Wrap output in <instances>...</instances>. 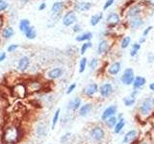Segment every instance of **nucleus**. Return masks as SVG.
<instances>
[{
	"label": "nucleus",
	"instance_id": "obj_1",
	"mask_svg": "<svg viewBox=\"0 0 154 144\" xmlns=\"http://www.w3.org/2000/svg\"><path fill=\"white\" fill-rule=\"evenodd\" d=\"M135 79V74L134 70L132 68H126L120 77V81L125 86H130L133 84V81Z\"/></svg>",
	"mask_w": 154,
	"mask_h": 144
},
{
	"label": "nucleus",
	"instance_id": "obj_47",
	"mask_svg": "<svg viewBox=\"0 0 154 144\" xmlns=\"http://www.w3.org/2000/svg\"><path fill=\"white\" fill-rule=\"evenodd\" d=\"M148 1V3L150 4V5H152V6H154V0H147Z\"/></svg>",
	"mask_w": 154,
	"mask_h": 144
},
{
	"label": "nucleus",
	"instance_id": "obj_45",
	"mask_svg": "<svg viewBox=\"0 0 154 144\" xmlns=\"http://www.w3.org/2000/svg\"><path fill=\"white\" fill-rule=\"evenodd\" d=\"M146 38L142 37L141 38H140V40H139V44H142V43H143L144 41H146Z\"/></svg>",
	"mask_w": 154,
	"mask_h": 144
},
{
	"label": "nucleus",
	"instance_id": "obj_35",
	"mask_svg": "<svg viewBox=\"0 0 154 144\" xmlns=\"http://www.w3.org/2000/svg\"><path fill=\"white\" fill-rule=\"evenodd\" d=\"M98 65V59H96V58H94V59H91V61L90 62V67L91 70H94L96 67Z\"/></svg>",
	"mask_w": 154,
	"mask_h": 144
},
{
	"label": "nucleus",
	"instance_id": "obj_28",
	"mask_svg": "<svg viewBox=\"0 0 154 144\" xmlns=\"http://www.w3.org/2000/svg\"><path fill=\"white\" fill-rule=\"evenodd\" d=\"M47 134V129L45 126L43 125H38V128H37V134L38 136V137H45Z\"/></svg>",
	"mask_w": 154,
	"mask_h": 144
},
{
	"label": "nucleus",
	"instance_id": "obj_21",
	"mask_svg": "<svg viewBox=\"0 0 154 144\" xmlns=\"http://www.w3.org/2000/svg\"><path fill=\"white\" fill-rule=\"evenodd\" d=\"M124 126H125V120H124V118L119 119L117 124H116V126L114 127V133L115 134H119L120 132L122 131V129L124 128Z\"/></svg>",
	"mask_w": 154,
	"mask_h": 144
},
{
	"label": "nucleus",
	"instance_id": "obj_36",
	"mask_svg": "<svg viewBox=\"0 0 154 144\" xmlns=\"http://www.w3.org/2000/svg\"><path fill=\"white\" fill-rule=\"evenodd\" d=\"M8 8V3L5 0H0V12L5 11Z\"/></svg>",
	"mask_w": 154,
	"mask_h": 144
},
{
	"label": "nucleus",
	"instance_id": "obj_8",
	"mask_svg": "<svg viewBox=\"0 0 154 144\" xmlns=\"http://www.w3.org/2000/svg\"><path fill=\"white\" fill-rule=\"evenodd\" d=\"M146 79L144 78V77L137 76V77H135L132 85H133L134 89H140L141 88H143L144 85H146Z\"/></svg>",
	"mask_w": 154,
	"mask_h": 144
},
{
	"label": "nucleus",
	"instance_id": "obj_49",
	"mask_svg": "<svg viewBox=\"0 0 154 144\" xmlns=\"http://www.w3.org/2000/svg\"><path fill=\"white\" fill-rule=\"evenodd\" d=\"M152 105L154 106V97H153V99H152Z\"/></svg>",
	"mask_w": 154,
	"mask_h": 144
},
{
	"label": "nucleus",
	"instance_id": "obj_27",
	"mask_svg": "<svg viewBox=\"0 0 154 144\" xmlns=\"http://www.w3.org/2000/svg\"><path fill=\"white\" fill-rule=\"evenodd\" d=\"M123 104L125 107H131L135 103H136V98H133L132 96H126V97L123 98Z\"/></svg>",
	"mask_w": 154,
	"mask_h": 144
},
{
	"label": "nucleus",
	"instance_id": "obj_41",
	"mask_svg": "<svg viewBox=\"0 0 154 144\" xmlns=\"http://www.w3.org/2000/svg\"><path fill=\"white\" fill-rule=\"evenodd\" d=\"M81 25L80 24H75V25L73 26V32L74 33H78V32H80L81 31Z\"/></svg>",
	"mask_w": 154,
	"mask_h": 144
},
{
	"label": "nucleus",
	"instance_id": "obj_13",
	"mask_svg": "<svg viewBox=\"0 0 154 144\" xmlns=\"http://www.w3.org/2000/svg\"><path fill=\"white\" fill-rule=\"evenodd\" d=\"M142 12V9L140 6H132L131 8H130L128 10V12H127V16L130 17V18H134V17H137L140 14H141Z\"/></svg>",
	"mask_w": 154,
	"mask_h": 144
},
{
	"label": "nucleus",
	"instance_id": "obj_48",
	"mask_svg": "<svg viewBox=\"0 0 154 144\" xmlns=\"http://www.w3.org/2000/svg\"><path fill=\"white\" fill-rule=\"evenodd\" d=\"M2 25H3V21H2V19H1V18H0V29H1Z\"/></svg>",
	"mask_w": 154,
	"mask_h": 144
},
{
	"label": "nucleus",
	"instance_id": "obj_12",
	"mask_svg": "<svg viewBox=\"0 0 154 144\" xmlns=\"http://www.w3.org/2000/svg\"><path fill=\"white\" fill-rule=\"evenodd\" d=\"M62 75H63V69L61 67H55V68L51 69L49 72H48V77L52 80L60 78Z\"/></svg>",
	"mask_w": 154,
	"mask_h": 144
},
{
	"label": "nucleus",
	"instance_id": "obj_46",
	"mask_svg": "<svg viewBox=\"0 0 154 144\" xmlns=\"http://www.w3.org/2000/svg\"><path fill=\"white\" fill-rule=\"evenodd\" d=\"M149 88H150V90L154 91V82H153V83H151L150 85H149Z\"/></svg>",
	"mask_w": 154,
	"mask_h": 144
},
{
	"label": "nucleus",
	"instance_id": "obj_6",
	"mask_svg": "<svg viewBox=\"0 0 154 144\" xmlns=\"http://www.w3.org/2000/svg\"><path fill=\"white\" fill-rule=\"evenodd\" d=\"M117 110H118V107L116 105H112V106H110V107L106 108L102 115H101V119H102L103 121H105L106 119L115 116V114L117 113Z\"/></svg>",
	"mask_w": 154,
	"mask_h": 144
},
{
	"label": "nucleus",
	"instance_id": "obj_15",
	"mask_svg": "<svg viewBox=\"0 0 154 144\" xmlns=\"http://www.w3.org/2000/svg\"><path fill=\"white\" fill-rule=\"evenodd\" d=\"M91 7V3L90 2H85V1H82V2H78L75 4V10L77 11H80V12H85V11H89Z\"/></svg>",
	"mask_w": 154,
	"mask_h": 144
},
{
	"label": "nucleus",
	"instance_id": "obj_5",
	"mask_svg": "<svg viewBox=\"0 0 154 144\" xmlns=\"http://www.w3.org/2000/svg\"><path fill=\"white\" fill-rule=\"evenodd\" d=\"M75 21H76V14L74 11H69L64 16V17H63V24L65 26H70Z\"/></svg>",
	"mask_w": 154,
	"mask_h": 144
},
{
	"label": "nucleus",
	"instance_id": "obj_32",
	"mask_svg": "<svg viewBox=\"0 0 154 144\" xmlns=\"http://www.w3.org/2000/svg\"><path fill=\"white\" fill-rule=\"evenodd\" d=\"M130 42H131V38H130V37H125L123 40H122V44H120V46H122V48H123V49H125V48H127L129 46Z\"/></svg>",
	"mask_w": 154,
	"mask_h": 144
},
{
	"label": "nucleus",
	"instance_id": "obj_34",
	"mask_svg": "<svg viewBox=\"0 0 154 144\" xmlns=\"http://www.w3.org/2000/svg\"><path fill=\"white\" fill-rule=\"evenodd\" d=\"M91 42H85L84 44H82V47H81V54L83 55V54H85L86 53V51L89 49V48H91Z\"/></svg>",
	"mask_w": 154,
	"mask_h": 144
},
{
	"label": "nucleus",
	"instance_id": "obj_3",
	"mask_svg": "<svg viewBox=\"0 0 154 144\" xmlns=\"http://www.w3.org/2000/svg\"><path fill=\"white\" fill-rule=\"evenodd\" d=\"M91 136L95 141H101L105 137V132L101 127L96 126V127H94L93 129H91Z\"/></svg>",
	"mask_w": 154,
	"mask_h": 144
},
{
	"label": "nucleus",
	"instance_id": "obj_19",
	"mask_svg": "<svg viewBox=\"0 0 154 144\" xmlns=\"http://www.w3.org/2000/svg\"><path fill=\"white\" fill-rule=\"evenodd\" d=\"M63 7H64V3L63 2H55L51 7V12L53 13V14H60Z\"/></svg>",
	"mask_w": 154,
	"mask_h": 144
},
{
	"label": "nucleus",
	"instance_id": "obj_18",
	"mask_svg": "<svg viewBox=\"0 0 154 144\" xmlns=\"http://www.w3.org/2000/svg\"><path fill=\"white\" fill-rule=\"evenodd\" d=\"M109 49V43L107 40H101L99 42V44L97 46V53L99 55L104 54L105 52H107V50Z\"/></svg>",
	"mask_w": 154,
	"mask_h": 144
},
{
	"label": "nucleus",
	"instance_id": "obj_50",
	"mask_svg": "<svg viewBox=\"0 0 154 144\" xmlns=\"http://www.w3.org/2000/svg\"><path fill=\"white\" fill-rule=\"evenodd\" d=\"M21 1H23V2H27V1H29V0H21Z\"/></svg>",
	"mask_w": 154,
	"mask_h": 144
},
{
	"label": "nucleus",
	"instance_id": "obj_44",
	"mask_svg": "<svg viewBox=\"0 0 154 144\" xmlns=\"http://www.w3.org/2000/svg\"><path fill=\"white\" fill-rule=\"evenodd\" d=\"M45 8H46V4L45 3H42L40 5V7H38V10H40V11H42V10L45 9Z\"/></svg>",
	"mask_w": 154,
	"mask_h": 144
},
{
	"label": "nucleus",
	"instance_id": "obj_20",
	"mask_svg": "<svg viewBox=\"0 0 154 144\" xmlns=\"http://www.w3.org/2000/svg\"><path fill=\"white\" fill-rule=\"evenodd\" d=\"M24 34H25V37L27 38H29V40H34V38H36L37 36V32H36V29L34 26H30L27 30L24 32Z\"/></svg>",
	"mask_w": 154,
	"mask_h": 144
},
{
	"label": "nucleus",
	"instance_id": "obj_26",
	"mask_svg": "<svg viewBox=\"0 0 154 144\" xmlns=\"http://www.w3.org/2000/svg\"><path fill=\"white\" fill-rule=\"evenodd\" d=\"M117 122H118V117L117 116H112V117H110V118L105 120L106 126H107L108 128H110V129H113L116 126Z\"/></svg>",
	"mask_w": 154,
	"mask_h": 144
},
{
	"label": "nucleus",
	"instance_id": "obj_37",
	"mask_svg": "<svg viewBox=\"0 0 154 144\" xmlns=\"http://www.w3.org/2000/svg\"><path fill=\"white\" fill-rule=\"evenodd\" d=\"M114 2H115V0H107L103 6V10H107L110 6H112Z\"/></svg>",
	"mask_w": 154,
	"mask_h": 144
},
{
	"label": "nucleus",
	"instance_id": "obj_39",
	"mask_svg": "<svg viewBox=\"0 0 154 144\" xmlns=\"http://www.w3.org/2000/svg\"><path fill=\"white\" fill-rule=\"evenodd\" d=\"M18 45L17 44H11L9 47H8V52H14L17 49Z\"/></svg>",
	"mask_w": 154,
	"mask_h": 144
},
{
	"label": "nucleus",
	"instance_id": "obj_2",
	"mask_svg": "<svg viewBox=\"0 0 154 144\" xmlns=\"http://www.w3.org/2000/svg\"><path fill=\"white\" fill-rule=\"evenodd\" d=\"M152 99L150 98H146L143 101V103L141 105V107H140V112H141L142 115L143 116H146L152 110Z\"/></svg>",
	"mask_w": 154,
	"mask_h": 144
},
{
	"label": "nucleus",
	"instance_id": "obj_24",
	"mask_svg": "<svg viewBox=\"0 0 154 144\" xmlns=\"http://www.w3.org/2000/svg\"><path fill=\"white\" fill-rule=\"evenodd\" d=\"M93 38V34L91 32H87L82 34V35H79L76 37V40L77 41H85V40H90L91 38Z\"/></svg>",
	"mask_w": 154,
	"mask_h": 144
},
{
	"label": "nucleus",
	"instance_id": "obj_43",
	"mask_svg": "<svg viewBox=\"0 0 154 144\" xmlns=\"http://www.w3.org/2000/svg\"><path fill=\"white\" fill-rule=\"evenodd\" d=\"M5 59H6V53H1L0 54V62H2Z\"/></svg>",
	"mask_w": 154,
	"mask_h": 144
},
{
	"label": "nucleus",
	"instance_id": "obj_25",
	"mask_svg": "<svg viewBox=\"0 0 154 144\" xmlns=\"http://www.w3.org/2000/svg\"><path fill=\"white\" fill-rule=\"evenodd\" d=\"M19 30H20L21 32H25L27 29L30 27V21L28 20V19H21L20 21H19Z\"/></svg>",
	"mask_w": 154,
	"mask_h": 144
},
{
	"label": "nucleus",
	"instance_id": "obj_30",
	"mask_svg": "<svg viewBox=\"0 0 154 144\" xmlns=\"http://www.w3.org/2000/svg\"><path fill=\"white\" fill-rule=\"evenodd\" d=\"M60 112H61V109H57L56 112L54 113V115H53V118H52V127L51 129L54 130L56 124L58 123V121H59V117H60Z\"/></svg>",
	"mask_w": 154,
	"mask_h": 144
},
{
	"label": "nucleus",
	"instance_id": "obj_38",
	"mask_svg": "<svg viewBox=\"0 0 154 144\" xmlns=\"http://www.w3.org/2000/svg\"><path fill=\"white\" fill-rule=\"evenodd\" d=\"M75 88H76V84L74 83V84H71L69 86V88H67V90H66V94H70L72 91H73L74 89H75Z\"/></svg>",
	"mask_w": 154,
	"mask_h": 144
},
{
	"label": "nucleus",
	"instance_id": "obj_40",
	"mask_svg": "<svg viewBox=\"0 0 154 144\" xmlns=\"http://www.w3.org/2000/svg\"><path fill=\"white\" fill-rule=\"evenodd\" d=\"M152 28H153L152 26H148V27L146 29V30H144V31L143 32V36L144 38H146V36L148 35V33L151 31V29H152Z\"/></svg>",
	"mask_w": 154,
	"mask_h": 144
},
{
	"label": "nucleus",
	"instance_id": "obj_29",
	"mask_svg": "<svg viewBox=\"0 0 154 144\" xmlns=\"http://www.w3.org/2000/svg\"><path fill=\"white\" fill-rule=\"evenodd\" d=\"M14 29L12 27H7V28H5L3 29V31H2V37L4 38H10L13 35H14Z\"/></svg>",
	"mask_w": 154,
	"mask_h": 144
},
{
	"label": "nucleus",
	"instance_id": "obj_16",
	"mask_svg": "<svg viewBox=\"0 0 154 144\" xmlns=\"http://www.w3.org/2000/svg\"><path fill=\"white\" fill-rule=\"evenodd\" d=\"M81 103H82L81 99H80L79 97H76V98H74L73 100L69 101V106H67V108H69V110H78V109L80 108Z\"/></svg>",
	"mask_w": 154,
	"mask_h": 144
},
{
	"label": "nucleus",
	"instance_id": "obj_17",
	"mask_svg": "<svg viewBox=\"0 0 154 144\" xmlns=\"http://www.w3.org/2000/svg\"><path fill=\"white\" fill-rule=\"evenodd\" d=\"M93 110V105L91 104H85L84 106H82L79 110V114L81 116H87Z\"/></svg>",
	"mask_w": 154,
	"mask_h": 144
},
{
	"label": "nucleus",
	"instance_id": "obj_42",
	"mask_svg": "<svg viewBox=\"0 0 154 144\" xmlns=\"http://www.w3.org/2000/svg\"><path fill=\"white\" fill-rule=\"evenodd\" d=\"M147 59H148V62H154V54L153 53H149L148 56H147Z\"/></svg>",
	"mask_w": 154,
	"mask_h": 144
},
{
	"label": "nucleus",
	"instance_id": "obj_14",
	"mask_svg": "<svg viewBox=\"0 0 154 144\" xmlns=\"http://www.w3.org/2000/svg\"><path fill=\"white\" fill-rule=\"evenodd\" d=\"M136 136H137V131L136 130H131V131H129L128 133L125 134L122 141L125 144L130 143L132 140H134V138H136Z\"/></svg>",
	"mask_w": 154,
	"mask_h": 144
},
{
	"label": "nucleus",
	"instance_id": "obj_23",
	"mask_svg": "<svg viewBox=\"0 0 154 144\" xmlns=\"http://www.w3.org/2000/svg\"><path fill=\"white\" fill-rule=\"evenodd\" d=\"M143 24V21L141 17H134V18H131V20H130V26L132 28H138V27H141Z\"/></svg>",
	"mask_w": 154,
	"mask_h": 144
},
{
	"label": "nucleus",
	"instance_id": "obj_33",
	"mask_svg": "<svg viewBox=\"0 0 154 144\" xmlns=\"http://www.w3.org/2000/svg\"><path fill=\"white\" fill-rule=\"evenodd\" d=\"M87 66V59L86 58H82V60L80 61V64H79V72L80 73H83L86 69Z\"/></svg>",
	"mask_w": 154,
	"mask_h": 144
},
{
	"label": "nucleus",
	"instance_id": "obj_7",
	"mask_svg": "<svg viewBox=\"0 0 154 144\" xmlns=\"http://www.w3.org/2000/svg\"><path fill=\"white\" fill-rule=\"evenodd\" d=\"M29 64H30V59H29L28 57L26 56H24L22 58H20L18 61V64H17V68L18 70H20V71H25L27 68H28V66Z\"/></svg>",
	"mask_w": 154,
	"mask_h": 144
},
{
	"label": "nucleus",
	"instance_id": "obj_22",
	"mask_svg": "<svg viewBox=\"0 0 154 144\" xmlns=\"http://www.w3.org/2000/svg\"><path fill=\"white\" fill-rule=\"evenodd\" d=\"M102 17H103V14L102 13H98V14H94V16L91 17V20H90L91 25V26L97 25V24L99 23V21L101 20V19H102Z\"/></svg>",
	"mask_w": 154,
	"mask_h": 144
},
{
	"label": "nucleus",
	"instance_id": "obj_4",
	"mask_svg": "<svg viewBox=\"0 0 154 144\" xmlns=\"http://www.w3.org/2000/svg\"><path fill=\"white\" fill-rule=\"evenodd\" d=\"M98 91L100 95L102 97L106 98V97H109V96L114 92V88H113V85L110 84V83H106L103 84L102 86H100L98 88Z\"/></svg>",
	"mask_w": 154,
	"mask_h": 144
},
{
	"label": "nucleus",
	"instance_id": "obj_31",
	"mask_svg": "<svg viewBox=\"0 0 154 144\" xmlns=\"http://www.w3.org/2000/svg\"><path fill=\"white\" fill-rule=\"evenodd\" d=\"M140 49H141V44H139L138 42H135L134 44L132 45L131 51H130V56H131V57H135V56L138 54V52H139Z\"/></svg>",
	"mask_w": 154,
	"mask_h": 144
},
{
	"label": "nucleus",
	"instance_id": "obj_9",
	"mask_svg": "<svg viewBox=\"0 0 154 144\" xmlns=\"http://www.w3.org/2000/svg\"><path fill=\"white\" fill-rule=\"evenodd\" d=\"M98 91V86L97 84L95 83H93V84H90L87 88H85V94L87 96H89V97H91V96H94L96 92Z\"/></svg>",
	"mask_w": 154,
	"mask_h": 144
},
{
	"label": "nucleus",
	"instance_id": "obj_11",
	"mask_svg": "<svg viewBox=\"0 0 154 144\" xmlns=\"http://www.w3.org/2000/svg\"><path fill=\"white\" fill-rule=\"evenodd\" d=\"M120 67H122L120 62H113V64L110 65L109 69H108V73L110 75H113V76L117 75V74H119V72L120 71Z\"/></svg>",
	"mask_w": 154,
	"mask_h": 144
},
{
	"label": "nucleus",
	"instance_id": "obj_10",
	"mask_svg": "<svg viewBox=\"0 0 154 144\" xmlns=\"http://www.w3.org/2000/svg\"><path fill=\"white\" fill-rule=\"evenodd\" d=\"M106 21H107V23L109 24L110 26H115L119 22V16L118 14H116V13H112L107 16V18H106Z\"/></svg>",
	"mask_w": 154,
	"mask_h": 144
}]
</instances>
